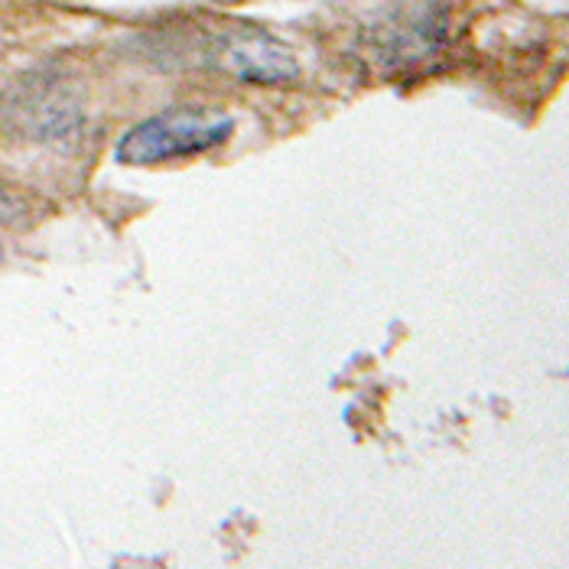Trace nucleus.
<instances>
[{"mask_svg":"<svg viewBox=\"0 0 569 569\" xmlns=\"http://www.w3.org/2000/svg\"><path fill=\"white\" fill-rule=\"evenodd\" d=\"M231 131H234V121L228 114L176 108V111H163L157 118L133 124L131 131L118 140L114 157L128 167H153L163 160L216 150L231 137Z\"/></svg>","mask_w":569,"mask_h":569,"instance_id":"obj_1","label":"nucleus"},{"mask_svg":"<svg viewBox=\"0 0 569 569\" xmlns=\"http://www.w3.org/2000/svg\"><path fill=\"white\" fill-rule=\"evenodd\" d=\"M221 59L228 62V69L234 76H241L244 82H254V86H277V82H290L297 76L293 56L263 33L231 37L221 49Z\"/></svg>","mask_w":569,"mask_h":569,"instance_id":"obj_2","label":"nucleus"}]
</instances>
